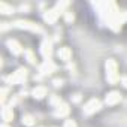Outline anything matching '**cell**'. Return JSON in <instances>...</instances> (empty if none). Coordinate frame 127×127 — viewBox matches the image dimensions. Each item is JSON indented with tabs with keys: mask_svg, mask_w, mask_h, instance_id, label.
<instances>
[{
	"mask_svg": "<svg viewBox=\"0 0 127 127\" xmlns=\"http://www.w3.org/2000/svg\"><path fill=\"white\" fill-rule=\"evenodd\" d=\"M17 27H21V29H26V30H30V32H34V33H40L42 32V29L37 26V24H34V23H32V21H15L14 23Z\"/></svg>",
	"mask_w": 127,
	"mask_h": 127,
	"instance_id": "4",
	"label": "cell"
},
{
	"mask_svg": "<svg viewBox=\"0 0 127 127\" xmlns=\"http://www.w3.org/2000/svg\"><path fill=\"white\" fill-rule=\"evenodd\" d=\"M61 84H63V79H54V85L55 87H61Z\"/></svg>",
	"mask_w": 127,
	"mask_h": 127,
	"instance_id": "21",
	"label": "cell"
},
{
	"mask_svg": "<svg viewBox=\"0 0 127 127\" xmlns=\"http://www.w3.org/2000/svg\"><path fill=\"white\" fill-rule=\"evenodd\" d=\"M72 100H73V102H75V103H78V102H79V100H81V96H79V94H75V96H73V99H72Z\"/></svg>",
	"mask_w": 127,
	"mask_h": 127,
	"instance_id": "22",
	"label": "cell"
},
{
	"mask_svg": "<svg viewBox=\"0 0 127 127\" xmlns=\"http://www.w3.org/2000/svg\"><path fill=\"white\" fill-rule=\"evenodd\" d=\"M6 94H8V88H2V102L6 100Z\"/></svg>",
	"mask_w": 127,
	"mask_h": 127,
	"instance_id": "20",
	"label": "cell"
},
{
	"mask_svg": "<svg viewBox=\"0 0 127 127\" xmlns=\"http://www.w3.org/2000/svg\"><path fill=\"white\" fill-rule=\"evenodd\" d=\"M24 55L27 57V60H29L30 63H34V61H36V58H34V55H33V54H32L30 51H24Z\"/></svg>",
	"mask_w": 127,
	"mask_h": 127,
	"instance_id": "17",
	"label": "cell"
},
{
	"mask_svg": "<svg viewBox=\"0 0 127 127\" xmlns=\"http://www.w3.org/2000/svg\"><path fill=\"white\" fill-rule=\"evenodd\" d=\"M100 106H102L100 100H97V99H91V100L84 106V114H85V115H91V114L97 112V111L100 109Z\"/></svg>",
	"mask_w": 127,
	"mask_h": 127,
	"instance_id": "5",
	"label": "cell"
},
{
	"mask_svg": "<svg viewBox=\"0 0 127 127\" xmlns=\"http://www.w3.org/2000/svg\"><path fill=\"white\" fill-rule=\"evenodd\" d=\"M120 100H121V94L118 91H111V93L106 94V100L105 102H106V105L112 106V105H117Z\"/></svg>",
	"mask_w": 127,
	"mask_h": 127,
	"instance_id": "8",
	"label": "cell"
},
{
	"mask_svg": "<svg viewBox=\"0 0 127 127\" xmlns=\"http://www.w3.org/2000/svg\"><path fill=\"white\" fill-rule=\"evenodd\" d=\"M32 94H33V97H36V99H43V97L46 96V88H45L43 85H39V87H36V88L32 91Z\"/></svg>",
	"mask_w": 127,
	"mask_h": 127,
	"instance_id": "13",
	"label": "cell"
},
{
	"mask_svg": "<svg viewBox=\"0 0 127 127\" xmlns=\"http://www.w3.org/2000/svg\"><path fill=\"white\" fill-rule=\"evenodd\" d=\"M49 102H51V105H55V106H58V105L61 103V102H60V97H58V96H55V94H54V96H51Z\"/></svg>",
	"mask_w": 127,
	"mask_h": 127,
	"instance_id": "16",
	"label": "cell"
},
{
	"mask_svg": "<svg viewBox=\"0 0 127 127\" xmlns=\"http://www.w3.org/2000/svg\"><path fill=\"white\" fill-rule=\"evenodd\" d=\"M40 54H42L45 58L49 60V57H51V54H52V42H51L49 39H45V40L42 42V45H40Z\"/></svg>",
	"mask_w": 127,
	"mask_h": 127,
	"instance_id": "6",
	"label": "cell"
},
{
	"mask_svg": "<svg viewBox=\"0 0 127 127\" xmlns=\"http://www.w3.org/2000/svg\"><path fill=\"white\" fill-rule=\"evenodd\" d=\"M64 127H76V124H75L72 120H67V121L64 123Z\"/></svg>",
	"mask_w": 127,
	"mask_h": 127,
	"instance_id": "19",
	"label": "cell"
},
{
	"mask_svg": "<svg viewBox=\"0 0 127 127\" xmlns=\"http://www.w3.org/2000/svg\"><path fill=\"white\" fill-rule=\"evenodd\" d=\"M106 78L111 84H115L118 81V73H117V63L115 60L109 58L106 61Z\"/></svg>",
	"mask_w": 127,
	"mask_h": 127,
	"instance_id": "2",
	"label": "cell"
},
{
	"mask_svg": "<svg viewBox=\"0 0 127 127\" xmlns=\"http://www.w3.org/2000/svg\"><path fill=\"white\" fill-rule=\"evenodd\" d=\"M67 5H69V3H66V2H61V3H57V6H55L54 9H51V11H46V12H45V15H43L45 21H46V23H49V24L55 23V21H57V18L60 17V14L63 12V9H64Z\"/></svg>",
	"mask_w": 127,
	"mask_h": 127,
	"instance_id": "1",
	"label": "cell"
},
{
	"mask_svg": "<svg viewBox=\"0 0 127 127\" xmlns=\"http://www.w3.org/2000/svg\"><path fill=\"white\" fill-rule=\"evenodd\" d=\"M2 118H3L6 123L12 121V118H14V112H12V108H9V106H3V109H2Z\"/></svg>",
	"mask_w": 127,
	"mask_h": 127,
	"instance_id": "12",
	"label": "cell"
},
{
	"mask_svg": "<svg viewBox=\"0 0 127 127\" xmlns=\"http://www.w3.org/2000/svg\"><path fill=\"white\" fill-rule=\"evenodd\" d=\"M0 12H2V14H12L14 12V8L2 2V3H0Z\"/></svg>",
	"mask_w": 127,
	"mask_h": 127,
	"instance_id": "14",
	"label": "cell"
},
{
	"mask_svg": "<svg viewBox=\"0 0 127 127\" xmlns=\"http://www.w3.org/2000/svg\"><path fill=\"white\" fill-rule=\"evenodd\" d=\"M121 82H123V85H124V87L127 88V76H124V78L121 79Z\"/></svg>",
	"mask_w": 127,
	"mask_h": 127,
	"instance_id": "23",
	"label": "cell"
},
{
	"mask_svg": "<svg viewBox=\"0 0 127 127\" xmlns=\"http://www.w3.org/2000/svg\"><path fill=\"white\" fill-rule=\"evenodd\" d=\"M8 48H9V49H11V52H12V54H15V55H20V54L23 52L21 45H20L17 40H12V39H9V40H8Z\"/></svg>",
	"mask_w": 127,
	"mask_h": 127,
	"instance_id": "9",
	"label": "cell"
},
{
	"mask_svg": "<svg viewBox=\"0 0 127 127\" xmlns=\"http://www.w3.org/2000/svg\"><path fill=\"white\" fill-rule=\"evenodd\" d=\"M73 18H75V17H73V14H72V12H66V21H67V23L73 21Z\"/></svg>",
	"mask_w": 127,
	"mask_h": 127,
	"instance_id": "18",
	"label": "cell"
},
{
	"mask_svg": "<svg viewBox=\"0 0 127 127\" xmlns=\"http://www.w3.org/2000/svg\"><path fill=\"white\" fill-rule=\"evenodd\" d=\"M26 78H27V69H24V67H20L17 72H14L11 76H8L6 78V82L8 84H21V82H24L26 81Z\"/></svg>",
	"mask_w": 127,
	"mask_h": 127,
	"instance_id": "3",
	"label": "cell"
},
{
	"mask_svg": "<svg viewBox=\"0 0 127 127\" xmlns=\"http://www.w3.org/2000/svg\"><path fill=\"white\" fill-rule=\"evenodd\" d=\"M39 70H40L43 75H46V73H52V72H55V70H57V66L52 63V60H45V61H43V64L39 67Z\"/></svg>",
	"mask_w": 127,
	"mask_h": 127,
	"instance_id": "7",
	"label": "cell"
},
{
	"mask_svg": "<svg viewBox=\"0 0 127 127\" xmlns=\"http://www.w3.org/2000/svg\"><path fill=\"white\" fill-rule=\"evenodd\" d=\"M69 114V106L66 103H60L57 108H55V115L57 117H66Z\"/></svg>",
	"mask_w": 127,
	"mask_h": 127,
	"instance_id": "11",
	"label": "cell"
},
{
	"mask_svg": "<svg viewBox=\"0 0 127 127\" xmlns=\"http://www.w3.org/2000/svg\"><path fill=\"white\" fill-rule=\"evenodd\" d=\"M126 18H127V14H126Z\"/></svg>",
	"mask_w": 127,
	"mask_h": 127,
	"instance_id": "25",
	"label": "cell"
},
{
	"mask_svg": "<svg viewBox=\"0 0 127 127\" xmlns=\"http://www.w3.org/2000/svg\"><path fill=\"white\" fill-rule=\"evenodd\" d=\"M58 58L60 60H63V61H69L70 58H72V51L69 49V48H60L58 49Z\"/></svg>",
	"mask_w": 127,
	"mask_h": 127,
	"instance_id": "10",
	"label": "cell"
},
{
	"mask_svg": "<svg viewBox=\"0 0 127 127\" xmlns=\"http://www.w3.org/2000/svg\"><path fill=\"white\" fill-rule=\"evenodd\" d=\"M23 123H24L26 126H33V124H34V120H33V117L26 115V117H23Z\"/></svg>",
	"mask_w": 127,
	"mask_h": 127,
	"instance_id": "15",
	"label": "cell"
},
{
	"mask_svg": "<svg viewBox=\"0 0 127 127\" xmlns=\"http://www.w3.org/2000/svg\"><path fill=\"white\" fill-rule=\"evenodd\" d=\"M2 127H9V126H8V124H3V126H2Z\"/></svg>",
	"mask_w": 127,
	"mask_h": 127,
	"instance_id": "24",
	"label": "cell"
}]
</instances>
